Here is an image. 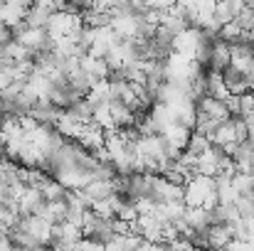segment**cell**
I'll list each match as a JSON object with an SVG mask.
<instances>
[{"mask_svg": "<svg viewBox=\"0 0 254 251\" xmlns=\"http://www.w3.org/2000/svg\"><path fill=\"white\" fill-rule=\"evenodd\" d=\"M230 67V45L222 42V40H212V47H210V59H207V72H215V74H222L225 69Z\"/></svg>", "mask_w": 254, "mask_h": 251, "instance_id": "6da1fadb", "label": "cell"}, {"mask_svg": "<svg viewBox=\"0 0 254 251\" xmlns=\"http://www.w3.org/2000/svg\"><path fill=\"white\" fill-rule=\"evenodd\" d=\"M205 239H207V251H225L232 242V224H210Z\"/></svg>", "mask_w": 254, "mask_h": 251, "instance_id": "7a4b0ae2", "label": "cell"}, {"mask_svg": "<svg viewBox=\"0 0 254 251\" xmlns=\"http://www.w3.org/2000/svg\"><path fill=\"white\" fill-rule=\"evenodd\" d=\"M222 158V151L210 146L207 151H202L197 155V165H195V175H202V177H215L217 175V163Z\"/></svg>", "mask_w": 254, "mask_h": 251, "instance_id": "3957f363", "label": "cell"}, {"mask_svg": "<svg viewBox=\"0 0 254 251\" xmlns=\"http://www.w3.org/2000/svg\"><path fill=\"white\" fill-rule=\"evenodd\" d=\"M27 7H30L27 2H0V25H7V27L22 25Z\"/></svg>", "mask_w": 254, "mask_h": 251, "instance_id": "277c9868", "label": "cell"}, {"mask_svg": "<svg viewBox=\"0 0 254 251\" xmlns=\"http://www.w3.org/2000/svg\"><path fill=\"white\" fill-rule=\"evenodd\" d=\"M82 195L94 204V202H99V200L111 197V195H114V185H111V180H91L84 190H82Z\"/></svg>", "mask_w": 254, "mask_h": 251, "instance_id": "5b68a950", "label": "cell"}, {"mask_svg": "<svg viewBox=\"0 0 254 251\" xmlns=\"http://www.w3.org/2000/svg\"><path fill=\"white\" fill-rule=\"evenodd\" d=\"M185 224L190 227V232H207L210 227V212L200 209V207H185V214H183Z\"/></svg>", "mask_w": 254, "mask_h": 251, "instance_id": "8992f818", "label": "cell"}, {"mask_svg": "<svg viewBox=\"0 0 254 251\" xmlns=\"http://www.w3.org/2000/svg\"><path fill=\"white\" fill-rule=\"evenodd\" d=\"M37 190H40V195H42L45 202H64V197H67V190L55 177H45V182Z\"/></svg>", "mask_w": 254, "mask_h": 251, "instance_id": "52a82bcc", "label": "cell"}, {"mask_svg": "<svg viewBox=\"0 0 254 251\" xmlns=\"http://www.w3.org/2000/svg\"><path fill=\"white\" fill-rule=\"evenodd\" d=\"M210 141V146H215V148H225V146H230V143H235V131H232V118L230 121H225V123H220L217 128H215V133L207 138Z\"/></svg>", "mask_w": 254, "mask_h": 251, "instance_id": "ba28073f", "label": "cell"}, {"mask_svg": "<svg viewBox=\"0 0 254 251\" xmlns=\"http://www.w3.org/2000/svg\"><path fill=\"white\" fill-rule=\"evenodd\" d=\"M161 136H163V138L168 141V143L173 146V148H175V151H180V153H183V151L188 148V138H190V131H185V128H180V126H175V123H173V126H168V128H166V131H163Z\"/></svg>", "mask_w": 254, "mask_h": 251, "instance_id": "9c48e42d", "label": "cell"}, {"mask_svg": "<svg viewBox=\"0 0 254 251\" xmlns=\"http://www.w3.org/2000/svg\"><path fill=\"white\" fill-rule=\"evenodd\" d=\"M207 99H215V101H225L230 94H227V86L222 82V74H215V72H207Z\"/></svg>", "mask_w": 254, "mask_h": 251, "instance_id": "30bf717a", "label": "cell"}, {"mask_svg": "<svg viewBox=\"0 0 254 251\" xmlns=\"http://www.w3.org/2000/svg\"><path fill=\"white\" fill-rule=\"evenodd\" d=\"M210 148V141H207V136H202V133H197V131H192L190 133V138H188V153H192V155H200L202 151H207Z\"/></svg>", "mask_w": 254, "mask_h": 251, "instance_id": "8fae6325", "label": "cell"}, {"mask_svg": "<svg viewBox=\"0 0 254 251\" xmlns=\"http://www.w3.org/2000/svg\"><path fill=\"white\" fill-rule=\"evenodd\" d=\"M232 131H235V143H237V146L247 143V138H250V128H247L245 118H232Z\"/></svg>", "mask_w": 254, "mask_h": 251, "instance_id": "7c38bea8", "label": "cell"}, {"mask_svg": "<svg viewBox=\"0 0 254 251\" xmlns=\"http://www.w3.org/2000/svg\"><path fill=\"white\" fill-rule=\"evenodd\" d=\"M250 113H254V91L240 96V118H245Z\"/></svg>", "mask_w": 254, "mask_h": 251, "instance_id": "4fadbf2b", "label": "cell"}, {"mask_svg": "<svg viewBox=\"0 0 254 251\" xmlns=\"http://www.w3.org/2000/svg\"><path fill=\"white\" fill-rule=\"evenodd\" d=\"M74 251H104V244H99V242H91V239H79L77 244H74Z\"/></svg>", "mask_w": 254, "mask_h": 251, "instance_id": "5bb4252c", "label": "cell"}, {"mask_svg": "<svg viewBox=\"0 0 254 251\" xmlns=\"http://www.w3.org/2000/svg\"><path fill=\"white\" fill-rule=\"evenodd\" d=\"M225 251H254V242H237V239H232Z\"/></svg>", "mask_w": 254, "mask_h": 251, "instance_id": "9a60e30c", "label": "cell"}, {"mask_svg": "<svg viewBox=\"0 0 254 251\" xmlns=\"http://www.w3.org/2000/svg\"><path fill=\"white\" fill-rule=\"evenodd\" d=\"M245 123H247V128H250V131H254V113L245 116Z\"/></svg>", "mask_w": 254, "mask_h": 251, "instance_id": "2e32d148", "label": "cell"}, {"mask_svg": "<svg viewBox=\"0 0 254 251\" xmlns=\"http://www.w3.org/2000/svg\"><path fill=\"white\" fill-rule=\"evenodd\" d=\"M2 212H5V209H2V207H0V224H2Z\"/></svg>", "mask_w": 254, "mask_h": 251, "instance_id": "e0dca14e", "label": "cell"}, {"mask_svg": "<svg viewBox=\"0 0 254 251\" xmlns=\"http://www.w3.org/2000/svg\"><path fill=\"white\" fill-rule=\"evenodd\" d=\"M2 234H5V232H0V239H2Z\"/></svg>", "mask_w": 254, "mask_h": 251, "instance_id": "ac0fdd59", "label": "cell"}]
</instances>
